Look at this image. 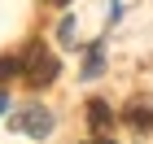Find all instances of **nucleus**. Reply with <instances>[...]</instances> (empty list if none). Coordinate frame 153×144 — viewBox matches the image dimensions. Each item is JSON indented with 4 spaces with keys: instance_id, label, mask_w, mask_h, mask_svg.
Returning <instances> with one entry per match:
<instances>
[{
    "instance_id": "f03ea898",
    "label": "nucleus",
    "mask_w": 153,
    "mask_h": 144,
    "mask_svg": "<svg viewBox=\"0 0 153 144\" xmlns=\"http://www.w3.org/2000/svg\"><path fill=\"white\" fill-rule=\"evenodd\" d=\"M18 131H26V135H48V131H53V118H48L44 109L22 114V118H18Z\"/></svg>"
},
{
    "instance_id": "0eeeda50",
    "label": "nucleus",
    "mask_w": 153,
    "mask_h": 144,
    "mask_svg": "<svg viewBox=\"0 0 153 144\" xmlns=\"http://www.w3.org/2000/svg\"><path fill=\"white\" fill-rule=\"evenodd\" d=\"M0 105H4V96H0Z\"/></svg>"
},
{
    "instance_id": "f257e3e1",
    "label": "nucleus",
    "mask_w": 153,
    "mask_h": 144,
    "mask_svg": "<svg viewBox=\"0 0 153 144\" xmlns=\"http://www.w3.org/2000/svg\"><path fill=\"white\" fill-rule=\"evenodd\" d=\"M22 70H26V83H31V87H48L53 79H57V57H53L44 44H35L31 52H26Z\"/></svg>"
},
{
    "instance_id": "7ed1b4c3",
    "label": "nucleus",
    "mask_w": 153,
    "mask_h": 144,
    "mask_svg": "<svg viewBox=\"0 0 153 144\" xmlns=\"http://www.w3.org/2000/svg\"><path fill=\"white\" fill-rule=\"evenodd\" d=\"M109 122H114L109 105H105V100H92V105H88V127H92V131L101 135V131H109Z\"/></svg>"
},
{
    "instance_id": "423d86ee",
    "label": "nucleus",
    "mask_w": 153,
    "mask_h": 144,
    "mask_svg": "<svg viewBox=\"0 0 153 144\" xmlns=\"http://www.w3.org/2000/svg\"><path fill=\"white\" fill-rule=\"evenodd\" d=\"M48 4H70V0H48Z\"/></svg>"
},
{
    "instance_id": "20e7f679",
    "label": "nucleus",
    "mask_w": 153,
    "mask_h": 144,
    "mask_svg": "<svg viewBox=\"0 0 153 144\" xmlns=\"http://www.w3.org/2000/svg\"><path fill=\"white\" fill-rule=\"evenodd\" d=\"M127 122L136 127V131H153V109L149 105H131L127 109Z\"/></svg>"
},
{
    "instance_id": "39448f33",
    "label": "nucleus",
    "mask_w": 153,
    "mask_h": 144,
    "mask_svg": "<svg viewBox=\"0 0 153 144\" xmlns=\"http://www.w3.org/2000/svg\"><path fill=\"white\" fill-rule=\"evenodd\" d=\"M18 70H22V61H18V57H4V61H0V83H9Z\"/></svg>"
}]
</instances>
